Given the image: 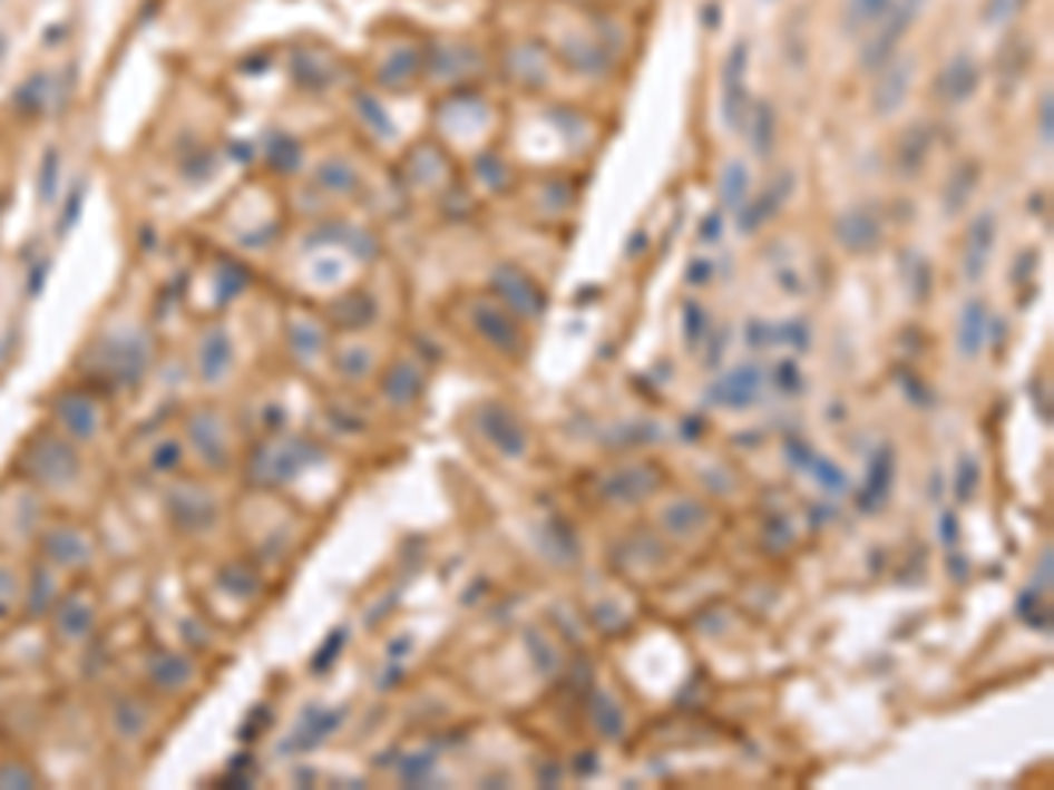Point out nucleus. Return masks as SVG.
Masks as SVG:
<instances>
[{"instance_id": "f257e3e1", "label": "nucleus", "mask_w": 1054, "mask_h": 790, "mask_svg": "<svg viewBox=\"0 0 1054 790\" xmlns=\"http://www.w3.org/2000/svg\"><path fill=\"white\" fill-rule=\"evenodd\" d=\"M14 475L32 485L39 496H67L81 489L85 478V450L78 443H71L67 436H60L53 426H39L26 447H21L18 460H14Z\"/></svg>"}, {"instance_id": "f03ea898", "label": "nucleus", "mask_w": 1054, "mask_h": 790, "mask_svg": "<svg viewBox=\"0 0 1054 790\" xmlns=\"http://www.w3.org/2000/svg\"><path fill=\"white\" fill-rule=\"evenodd\" d=\"M113 393L103 390L99 383H75V387H60L50 398V418L46 426H53L60 436H67L71 443H78L81 450L99 443L106 436L109 422H113Z\"/></svg>"}, {"instance_id": "7ed1b4c3", "label": "nucleus", "mask_w": 1054, "mask_h": 790, "mask_svg": "<svg viewBox=\"0 0 1054 790\" xmlns=\"http://www.w3.org/2000/svg\"><path fill=\"white\" fill-rule=\"evenodd\" d=\"M183 443H187V457L197 464L201 471L222 475L225 468L236 464V439H233V418H228L215 401L191 404L179 418Z\"/></svg>"}, {"instance_id": "20e7f679", "label": "nucleus", "mask_w": 1054, "mask_h": 790, "mask_svg": "<svg viewBox=\"0 0 1054 790\" xmlns=\"http://www.w3.org/2000/svg\"><path fill=\"white\" fill-rule=\"evenodd\" d=\"M36 559L67 579H81L88 566L99 559V538L81 517H71V514L46 517L36 538Z\"/></svg>"}, {"instance_id": "39448f33", "label": "nucleus", "mask_w": 1054, "mask_h": 790, "mask_svg": "<svg viewBox=\"0 0 1054 790\" xmlns=\"http://www.w3.org/2000/svg\"><path fill=\"white\" fill-rule=\"evenodd\" d=\"M127 460L137 478L145 481H173L183 475L187 468V443H183V432H179V422L176 426H148V429H137L130 439H127Z\"/></svg>"}, {"instance_id": "423d86ee", "label": "nucleus", "mask_w": 1054, "mask_h": 790, "mask_svg": "<svg viewBox=\"0 0 1054 790\" xmlns=\"http://www.w3.org/2000/svg\"><path fill=\"white\" fill-rule=\"evenodd\" d=\"M320 457V447H313L310 439H300V436H274L267 443H261L257 450H250V460H246V475L261 489H282V485L300 478L310 464H316Z\"/></svg>"}, {"instance_id": "0eeeda50", "label": "nucleus", "mask_w": 1054, "mask_h": 790, "mask_svg": "<svg viewBox=\"0 0 1054 790\" xmlns=\"http://www.w3.org/2000/svg\"><path fill=\"white\" fill-rule=\"evenodd\" d=\"M166 517L179 534L208 530L222 517V503L212 496L208 478H173L166 485Z\"/></svg>"}, {"instance_id": "6e6552de", "label": "nucleus", "mask_w": 1054, "mask_h": 790, "mask_svg": "<svg viewBox=\"0 0 1054 790\" xmlns=\"http://www.w3.org/2000/svg\"><path fill=\"white\" fill-rule=\"evenodd\" d=\"M921 4L925 0H900V8H892V11H886L889 18H886V26L865 42V50H861V67L865 71H882V67L897 57V50H900V42H904V36L910 32V21L918 18V11H921Z\"/></svg>"}, {"instance_id": "1a4fd4ad", "label": "nucleus", "mask_w": 1054, "mask_h": 790, "mask_svg": "<svg viewBox=\"0 0 1054 790\" xmlns=\"http://www.w3.org/2000/svg\"><path fill=\"white\" fill-rule=\"evenodd\" d=\"M233 338H228L222 323H208L204 334L194 341V380H201L204 387H215L233 373Z\"/></svg>"}, {"instance_id": "9d476101", "label": "nucleus", "mask_w": 1054, "mask_h": 790, "mask_svg": "<svg viewBox=\"0 0 1054 790\" xmlns=\"http://www.w3.org/2000/svg\"><path fill=\"white\" fill-rule=\"evenodd\" d=\"M478 429L492 443V450L507 460H520L527 453V432L517 422V414L502 404H482L478 408Z\"/></svg>"}, {"instance_id": "9b49d317", "label": "nucleus", "mask_w": 1054, "mask_h": 790, "mask_svg": "<svg viewBox=\"0 0 1054 790\" xmlns=\"http://www.w3.org/2000/svg\"><path fill=\"white\" fill-rule=\"evenodd\" d=\"M745 67H749V42H735L724 64V88H721V109L724 124L731 130H742L749 120V88H745Z\"/></svg>"}, {"instance_id": "f8f14e48", "label": "nucleus", "mask_w": 1054, "mask_h": 790, "mask_svg": "<svg viewBox=\"0 0 1054 790\" xmlns=\"http://www.w3.org/2000/svg\"><path fill=\"white\" fill-rule=\"evenodd\" d=\"M763 393V369L760 365H735L728 377H721L714 387H710V401L721 404V408H731V411H742V408H752L760 401Z\"/></svg>"}, {"instance_id": "ddd939ff", "label": "nucleus", "mask_w": 1054, "mask_h": 790, "mask_svg": "<svg viewBox=\"0 0 1054 790\" xmlns=\"http://www.w3.org/2000/svg\"><path fill=\"white\" fill-rule=\"evenodd\" d=\"M492 289L502 295L507 310H514L517 316H541V310H545L541 289H538L524 271H517V267H499V271L492 274Z\"/></svg>"}, {"instance_id": "4468645a", "label": "nucleus", "mask_w": 1054, "mask_h": 790, "mask_svg": "<svg viewBox=\"0 0 1054 790\" xmlns=\"http://www.w3.org/2000/svg\"><path fill=\"white\" fill-rule=\"evenodd\" d=\"M657 485H661L657 468H651V464H630V468H618L615 475H608L602 481V492H605L608 503L630 506V503H640V499L654 496Z\"/></svg>"}, {"instance_id": "2eb2a0df", "label": "nucleus", "mask_w": 1054, "mask_h": 790, "mask_svg": "<svg viewBox=\"0 0 1054 790\" xmlns=\"http://www.w3.org/2000/svg\"><path fill=\"white\" fill-rule=\"evenodd\" d=\"M995 236H998V228H995V215L992 212H984V215H977L970 222L967 243H964V274H967L970 285H977L980 277L988 274L992 253H995Z\"/></svg>"}, {"instance_id": "dca6fc26", "label": "nucleus", "mask_w": 1054, "mask_h": 790, "mask_svg": "<svg viewBox=\"0 0 1054 790\" xmlns=\"http://www.w3.org/2000/svg\"><path fill=\"white\" fill-rule=\"evenodd\" d=\"M837 240H840L843 250H851V253H858V257H861V253L879 250L882 222L868 212V207H851V212H843L837 218Z\"/></svg>"}, {"instance_id": "f3484780", "label": "nucleus", "mask_w": 1054, "mask_h": 790, "mask_svg": "<svg viewBox=\"0 0 1054 790\" xmlns=\"http://www.w3.org/2000/svg\"><path fill=\"white\" fill-rule=\"evenodd\" d=\"M892 475H897V450H892L889 443H882V447L872 453V460H868L865 489H861V496H858V506L865 509V514H872V509H879V506L889 499Z\"/></svg>"}, {"instance_id": "a211bd4d", "label": "nucleus", "mask_w": 1054, "mask_h": 790, "mask_svg": "<svg viewBox=\"0 0 1054 790\" xmlns=\"http://www.w3.org/2000/svg\"><path fill=\"white\" fill-rule=\"evenodd\" d=\"M910 78H914V60L904 57V60H889L882 67V78L879 85L872 88V106L879 116H892L904 103H907V91H910Z\"/></svg>"}, {"instance_id": "6ab92c4d", "label": "nucleus", "mask_w": 1054, "mask_h": 790, "mask_svg": "<svg viewBox=\"0 0 1054 790\" xmlns=\"http://www.w3.org/2000/svg\"><path fill=\"white\" fill-rule=\"evenodd\" d=\"M988 323H992L988 302L970 299L956 323V352L964 359H977L984 352V344H988Z\"/></svg>"}, {"instance_id": "aec40b11", "label": "nucleus", "mask_w": 1054, "mask_h": 790, "mask_svg": "<svg viewBox=\"0 0 1054 790\" xmlns=\"http://www.w3.org/2000/svg\"><path fill=\"white\" fill-rule=\"evenodd\" d=\"M26 594H29V569L14 566L11 552L0 548V625L14 622L26 612Z\"/></svg>"}, {"instance_id": "412c9836", "label": "nucleus", "mask_w": 1054, "mask_h": 790, "mask_svg": "<svg viewBox=\"0 0 1054 790\" xmlns=\"http://www.w3.org/2000/svg\"><path fill=\"white\" fill-rule=\"evenodd\" d=\"M471 320H475L478 338H486L492 348H499V352H517L520 331H517V323H514V316L507 310L489 306V302H478Z\"/></svg>"}, {"instance_id": "4be33fe9", "label": "nucleus", "mask_w": 1054, "mask_h": 790, "mask_svg": "<svg viewBox=\"0 0 1054 790\" xmlns=\"http://www.w3.org/2000/svg\"><path fill=\"white\" fill-rule=\"evenodd\" d=\"M980 85V67L970 53H959L946 64V71L938 75V91L946 96V103L959 106L967 103Z\"/></svg>"}, {"instance_id": "5701e85b", "label": "nucleus", "mask_w": 1054, "mask_h": 790, "mask_svg": "<svg viewBox=\"0 0 1054 790\" xmlns=\"http://www.w3.org/2000/svg\"><path fill=\"white\" fill-rule=\"evenodd\" d=\"M791 187H794V173H784V176H777V179L770 183V191H763L749 207H742L739 228L745 232V236H752V232L760 228L763 222H770L777 212H781V204H784V197L791 194Z\"/></svg>"}, {"instance_id": "b1692460", "label": "nucleus", "mask_w": 1054, "mask_h": 790, "mask_svg": "<svg viewBox=\"0 0 1054 790\" xmlns=\"http://www.w3.org/2000/svg\"><path fill=\"white\" fill-rule=\"evenodd\" d=\"M422 393V377L411 362H398L394 369H387L383 377V398L394 408H408L411 401H419Z\"/></svg>"}, {"instance_id": "393cba45", "label": "nucleus", "mask_w": 1054, "mask_h": 790, "mask_svg": "<svg viewBox=\"0 0 1054 790\" xmlns=\"http://www.w3.org/2000/svg\"><path fill=\"white\" fill-rule=\"evenodd\" d=\"M928 152H931V130L921 127V124L907 127V134L900 137V145H897V173L918 176L921 166L928 162Z\"/></svg>"}, {"instance_id": "a878e982", "label": "nucleus", "mask_w": 1054, "mask_h": 790, "mask_svg": "<svg viewBox=\"0 0 1054 790\" xmlns=\"http://www.w3.org/2000/svg\"><path fill=\"white\" fill-rule=\"evenodd\" d=\"M587 713H591V724L602 731V738H623L626 734V716L618 710V703L612 700L608 692H594L591 703H587Z\"/></svg>"}, {"instance_id": "bb28decb", "label": "nucleus", "mask_w": 1054, "mask_h": 790, "mask_svg": "<svg viewBox=\"0 0 1054 790\" xmlns=\"http://www.w3.org/2000/svg\"><path fill=\"white\" fill-rule=\"evenodd\" d=\"M706 520H710L706 506H703V503H693V499L675 503V506L664 509V527H668L675 538H693V534H700V527H703Z\"/></svg>"}, {"instance_id": "cd10ccee", "label": "nucleus", "mask_w": 1054, "mask_h": 790, "mask_svg": "<svg viewBox=\"0 0 1054 790\" xmlns=\"http://www.w3.org/2000/svg\"><path fill=\"white\" fill-rule=\"evenodd\" d=\"M749 127H752V152L760 158H770L773 155V145H777V113L770 103H760L749 116Z\"/></svg>"}, {"instance_id": "c85d7f7f", "label": "nucleus", "mask_w": 1054, "mask_h": 790, "mask_svg": "<svg viewBox=\"0 0 1054 790\" xmlns=\"http://www.w3.org/2000/svg\"><path fill=\"white\" fill-rule=\"evenodd\" d=\"M977 179H980V173H977V166L974 162H964L953 176H949V187H946V212L949 215H959L967 207V201L974 197V191H977Z\"/></svg>"}, {"instance_id": "c756f323", "label": "nucleus", "mask_w": 1054, "mask_h": 790, "mask_svg": "<svg viewBox=\"0 0 1054 790\" xmlns=\"http://www.w3.org/2000/svg\"><path fill=\"white\" fill-rule=\"evenodd\" d=\"M745 197H749V169L742 162H731L721 176V204L724 207H745Z\"/></svg>"}, {"instance_id": "7c9ffc66", "label": "nucleus", "mask_w": 1054, "mask_h": 790, "mask_svg": "<svg viewBox=\"0 0 1054 790\" xmlns=\"http://www.w3.org/2000/svg\"><path fill=\"white\" fill-rule=\"evenodd\" d=\"M806 468L816 475V481H819L827 492H847V485H851V481H847V471H843V468H837L830 457H819L816 450H812V457H809Z\"/></svg>"}, {"instance_id": "2f4dec72", "label": "nucleus", "mask_w": 1054, "mask_h": 790, "mask_svg": "<svg viewBox=\"0 0 1054 790\" xmlns=\"http://www.w3.org/2000/svg\"><path fill=\"white\" fill-rule=\"evenodd\" d=\"M541 542H553L556 545V552H553V559L556 563H573L577 559V538H573V530L563 524V520H553L545 527V534H541Z\"/></svg>"}, {"instance_id": "473e14b6", "label": "nucleus", "mask_w": 1054, "mask_h": 790, "mask_svg": "<svg viewBox=\"0 0 1054 790\" xmlns=\"http://www.w3.org/2000/svg\"><path fill=\"white\" fill-rule=\"evenodd\" d=\"M892 0H851V32L865 29V26H876V21L889 11Z\"/></svg>"}, {"instance_id": "72a5a7b5", "label": "nucleus", "mask_w": 1054, "mask_h": 790, "mask_svg": "<svg viewBox=\"0 0 1054 790\" xmlns=\"http://www.w3.org/2000/svg\"><path fill=\"white\" fill-rule=\"evenodd\" d=\"M977 481H980L977 460L970 453H964V457H959V468H956V499H974Z\"/></svg>"}, {"instance_id": "f704fd0d", "label": "nucleus", "mask_w": 1054, "mask_h": 790, "mask_svg": "<svg viewBox=\"0 0 1054 790\" xmlns=\"http://www.w3.org/2000/svg\"><path fill=\"white\" fill-rule=\"evenodd\" d=\"M527 646H531V657L538 661L541 675H553L556 664H559V657H556V650L548 646V640H545L541 633H527Z\"/></svg>"}, {"instance_id": "c9c22d12", "label": "nucleus", "mask_w": 1054, "mask_h": 790, "mask_svg": "<svg viewBox=\"0 0 1054 790\" xmlns=\"http://www.w3.org/2000/svg\"><path fill=\"white\" fill-rule=\"evenodd\" d=\"M682 320H685V341H690V348H696L700 341H706V313H703V306L690 302V306H685V313H682Z\"/></svg>"}, {"instance_id": "e433bc0d", "label": "nucleus", "mask_w": 1054, "mask_h": 790, "mask_svg": "<svg viewBox=\"0 0 1054 790\" xmlns=\"http://www.w3.org/2000/svg\"><path fill=\"white\" fill-rule=\"evenodd\" d=\"M1019 8H1023V0H988L984 11H980V18L988 21V26H1005V21H1009Z\"/></svg>"}, {"instance_id": "4c0bfd02", "label": "nucleus", "mask_w": 1054, "mask_h": 790, "mask_svg": "<svg viewBox=\"0 0 1054 790\" xmlns=\"http://www.w3.org/2000/svg\"><path fill=\"white\" fill-rule=\"evenodd\" d=\"M429 770H432V755H411V759H404V762H401V777H404L408 783L422 780Z\"/></svg>"}, {"instance_id": "58836bf2", "label": "nucleus", "mask_w": 1054, "mask_h": 790, "mask_svg": "<svg viewBox=\"0 0 1054 790\" xmlns=\"http://www.w3.org/2000/svg\"><path fill=\"white\" fill-rule=\"evenodd\" d=\"M777 383H781L784 393H798L801 390V373L794 362H781L777 365Z\"/></svg>"}, {"instance_id": "ea45409f", "label": "nucleus", "mask_w": 1054, "mask_h": 790, "mask_svg": "<svg viewBox=\"0 0 1054 790\" xmlns=\"http://www.w3.org/2000/svg\"><path fill=\"white\" fill-rule=\"evenodd\" d=\"M777 331L770 328V323H760V320H752L749 323V344L752 348H767V344H773L777 338H773Z\"/></svg>"}, {"instance_id": "a19ab883", "label": "nucleus", "mask_w": 1054, "mask_h": 790, "mask_svg": "<svg viewBox=\"0 0 1054 790\" xmlns=\"http://www.w3.org/2000/svg\"><path fill=\"white\" fill-rule=\"evenodd\" d=\"M1037 127H1041V145H1051V137H1054V130H1051V91H1044V99H1041Z\"/></svg>"}, {"instance_id": "79ce46f5", "label": "nucleus", "mask_w": 1054, "mask_h": 790, "mask_svg": "<svg viewBox=\"0 0 1054 790\" xmlns=\"http://www.w3.org/2000/svg\"><path fill=\"white\" fill-rule=\"evenodd\" d=\"M1034 591L1037 594H1047L1051 591V548H1044V555H1041V566H1037V576H1034Z\"/></svg>"}, {"instance_id": "37998d69", "label": "nucleus", "mask_w": 1054, "mask_h": 790, "mask_svg": "<svg viewBox=\"0 0 1054 790\" xmlns=\"http://www.w3.org/2000/svg\"><path fill=\"white\" fill-rule=\"evenodd\" d=\"M959 534V524H956V514H943V542L953 545Z\"/></svg>"}, {"instance_id": "c03bdc74", "label": "nucleus", "mask_w": 1054, "mask_h": 790, "mask_svg": "<svg viewBox=\"0 0 1054 790\" xmlns=\"http://www.w3.org/2000/svg\"><path fill=\"white\" fill-rule=\"evenodd\" d=\"M706 277H710V264H700V261H696V264L690 267V282H693V285H706Z\"/></svg>"}, {"instance_id": "a18cd8bd", "label": "nucleus", "mask_w": 1054, "mask_h": 790, "mask_svg": "<svg viewBox=\"0 0 1054 790\" xmlns=\"http://www.w3.org/2000/svg\"><path fill=\"white\" fill-rule=\"evenodd\" d=\"M700 236H703V240H718V236H721V218L710 215V218H706V228H700Z\"/></svg>"}]
</instances>
